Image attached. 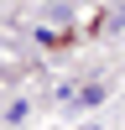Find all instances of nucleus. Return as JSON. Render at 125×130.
<instances>
[{
	"label": "nucleus",
	"mask_w": 125,
	"mask_h": 130,
	"mask_svg": "<svg viewBox=\"0 0 125 130\" xmlns=\"http://www.w3.org/2000/svg\"><path fill=\"white\" fill-rule=\"evenodd\" d=\"M104 99V89H99V83H89V89H78V104H99Z\"/></svg>",
	"instance_id": "f257e3e1"
}]
</instances>
